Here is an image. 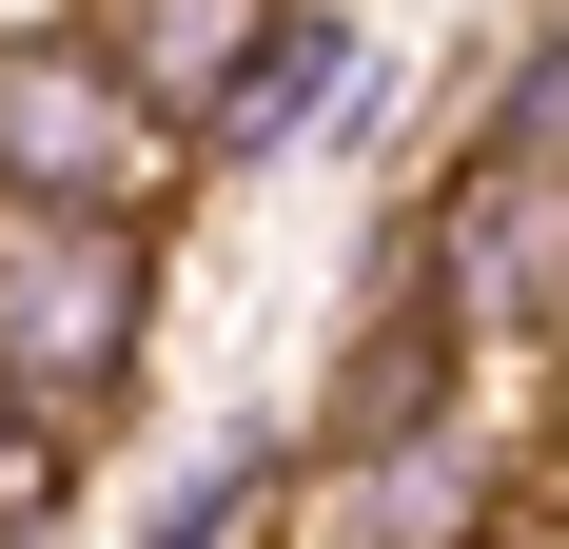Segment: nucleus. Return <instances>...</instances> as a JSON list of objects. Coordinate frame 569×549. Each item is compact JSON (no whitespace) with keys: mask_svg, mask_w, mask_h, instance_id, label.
<instances>
[{"mask_svg":"<svg viewBox=\"0 0 569 549\" xmlns=\"http://www.w3.org/2000/svg\"><path fill=\"white\" fill-rule=\"evenodd\" d=\"M256 20H276V0H99V40H118V79H138V99H158L177 138H197V99L236 79V40H256Z\"/></svg>","mask_w":569,"mask_h":549,"instance_id":"nucleus-7","label":"nucleus"},{"mask_svg":"<svg viewBox=\"0 0 569 549\" xmlns=\"http://www.w3.org/2000/svg\"><path fill=\"white\" fill-rule=\"evenodd\" d=\"M373 99V40H353L335 0H276L256 40H236V79L197 99V158H295L315 118H353Z\"/></svg>","mask_w":569,"mask_h":549,"instance_id":"nucleus-4","label":"nucleus"},{"mask_svg":"<svg viewBox=\"0 0 569 549\" xmlns=\"http://www.w3.org/2000/svg\"><path fill=\"white\" fill-rule=\"evenodd\" d=\"M59 491H79V451H59L40 412H20V392H0V510H59Z\"/></svg>","mask_w":569,"mask_h":549,"instance_id":"nucleus-9","label":"nucleus"},{"mask_svg":"<svg viewBox=\"0 0 569 549\" xmlns=\"http://www.w3.org/2000/svg\"><path fill=\"white\" fill-rule=\"evenodd\" d=\"M315 471H335V530H373V549H432V530L491 510V432H471V412H412V432L315 451Z\"/></svg>","mask_w":569,"mask_h":549,"instance_id":"nucleus-6","label":"nucleus"},{"mask_svg":"<svg viewBox=\"0 0 569 549\" xmlns=\"http://www.w3.org/2000/svg\"><path fill=\"white\" fill-rule=\"evenodd\" d=\"M471 373H491V333H471L432 274H373V333L335 353V412H315V451H373V432H412V412H471Z\"/></svg>","mask_w":569,"mask_h":549,"instance_id":"nucleus-5","label":"nucleus"},{"mask_svg":"<svg viewBox=\"0 0 569 549\" xmlns=\"http://www.w3.org/2000/svg\"><path fill=\"white\" fill-rule=\"evenodd\" d=\"M138 353H158V217L0 197V392L79 451L138 412Z\"/></svg>","mask_w":569,"mask_h":549,"instance_id":"nucleus-1","label":"nucleus"},{"mask_svg":"<svg viewBox=\"0 0 569 549\" xmlns=\"http://www.w3.org/2000/svg\"><path fill=\"white\" fill-rule=\"evenodd\" d=\"M0 197H79V217H158L177 197V118L118 79L99 20H20L0 40Z\"/></svg>","mask_w":569,"mask_h":549,"instance_id":"nucleus-3","label":"nucleus"},{"mask_svg":"<svg viewBox=\"0 0 569 549\" xmlns=\"http://www.w3.org/2000/svg\"><path fill=\"white\" fill-rule=\"evenodd\" d=\"M276 471H295V451H217V471H177L158 530H236V510H276Z\"/></svg>","mask_w":569,"mask_h":549,"instance_id":"nucleus-8","label":"nucleus"},{"mask_svg":"<svg viewBox=\"0 0 569 549\" xmlns=\"http://www.w3.org/2000/svg\"><path fill=\"white\" fill-rule=\"evenodd\" d=\"M550 118H569V79H550V40L511 59V99H491V138L452 158V197L393 236V274H432L491 353H550V315H569V197H550Z\"/></svg>","mask_w":569,"mask_h":549,"instance_id":"nucleus-2","label":"nucleus"}]
</instances>
